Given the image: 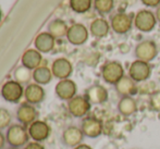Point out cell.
Wrapping results in <instances>:
<instances>
[{
  "label": "cell",
  "mask_w": 160,
  "mask_h": 149,
  "mask_svg": "<svg viewBox=\"0 0 160 149\" xmlns=\"http://www.w3.org/2000/svg\"><path fill=\"white\" fill-rule=\"evenodd\" d=\"M6 139L10 147L21 148L25 147L30 143L28 142L30 141V135H28V131L26 126L22 125L20 123L11 124L7 128Z\"/></svg>",
  "instance_id": "1"
},
{
  "label": "cell",
  "mask_w": 160,
  "mask_h": 149,
  "mask_svg": "<svg viewBox=\"0 0 160 149\" xmlns=\"http://www.w3.org/2000/svg\"><path fill=\"white\" fill-rule=\"evenodd\" d=\"M124 76V67L119 61H108L101 67V77L107 84L116 85Z\"/></svg>",
  "instance_id": "2"
},
{
  "label": "cell",
  "mask_w": 160,
  "mask_h": 149,
  "mask_svg": "<svg viewBox=\"0 0 160 149\" xmlns=\"http://www.w3.org/2000/svg\"><path fill=\"white\" fill-rule=\"evenodd\" d=\"M157 55H158V47L154 40H142L135 46L134 56L136 60L145 61V62L149 63L157 57Z\"/></svg>",
  "instance_id": "3"
},
{
  "label": "cell",
  "mask_w": 160,
  "mask_h": 149,
  "mask_svg": "<svg viewBox=\"0 0 160 149\" xmlns=\"http://www.w3.org/2000/svg\"><path fill=\"white\" fill-rule=\"evenodd\" d=\"M92 109V103L85 96L76 95L74 98L68 101V111L72 117L84 119Z\"/></svg>",
  "instance_id": "4"
},
{
  "label": "cell",
  "mask_w": 160,
  "mask_h": 149,
  "mask_svg": "<svg viewBox=\"0 0 160 149\" xmlns=\"http://www.w3.org/2000/svg\"><path fill=\"white\" fill-rule=\"evenodd\" d=\"M0 94H1L2 98L8 102L18 103L24 95L23 85H21L14 80L8 81L2 85Z\"/></svg>",
  "instance_id": "5"
},
{
  "label": "cell",
  "mask_w": 160,
  "mask_h": 149,
  "mask_svg": "<svg viewBox=\"0 0 160 149\" xmlns=\"http://www.w3.org/2000/svg\"><path fill=\"white\" fill-rule=\"evenodd\" d=\"M150 75H152V67L145 61L135 60L131 63L128 67V76L136 83L147 81Z\"/></svg>",
  "instance_id": "6"
},
{
  "label": "cell",
  "mask_w": 160,
  "mask_h": 149,
  "mask_svg": "<svg viewBox=\"0 0 160 149\" xmlns=\"http://www.w3.org/2000/svg\"><path fill=\"white\" fill-rule=\"evenodd\" d=\"M157 24V19L155 13L149 10H139L135 14L134 17V26L138 31L148 33L155 28Z\"/></svg>",
  "instance_id": "7"
},
{
  "label": "cell",
  "mask_w": 160,
  "mask_h": 149,
  "mask_svg": "<svg viewBox=\"0 0 160 149\" xmlns=\"http://www.w3.org/2000/svg\"><path fill=\"white\" fill-rule=\"evenodd\" d=\"M133 23H134V20L130 14L124 12H119L116 13L113 17H111L110 27L114 33L119 34V35H124L131 31Z\"/></svg>",
  "instance_id": "8"
},
{
  "label": "cell",
  "mask_w": 160,
  "mask_h": 149,
  "mask_svg": "<svg viewBox=\"0 0 160 149\" xmlns=\"http://www.w3.org/2000/svg\"><path fill=\"white\" fill-rule=\"evenodd\" d=\"M81 130L85 137L97 138L102 134L103 124L99 119L94 117H85L81 122Z\"/></svg>",
  "instance_id": "9"
},
{
  "label": "cell",
  "mask_w": 160,
  "mask_h": 149,
  "mask_svg": "<svg viewBox=\"0 0 160 149\" xmlns=\"http://www.w3.org/2000/svg\"><path fill=\"white\" fill-rule=\"evenodd\" d=\"M28 131L30 138H32L33 142H37V143H42V142L47 141L51 133L49 124L45 121H40V120H36L35 122H33L28 127Z\"/></svg>",
  "instance_id": "10"
},
{
  "label": "cell",
  "mask_w": 160,
  "mask_h": 149,
  "mask_svg": "<svg viewBox=\"0 0 160 149\" xmlns=\"http://www.w3.org/2000/svg\"><path fill=\"white\" fill-rule=\"evenodd\" d=\"M15 117L20 124L24 126H30L38 118V112L33 105L28 102H23L18 107Z\"/></svg>",
  "instance_id": "11"
},
{
  "label": "cell",
  "mask_w": 160,
  "mask_h": 149,
  "mask_svg": "<svg viewBox=\"0 0 160 149\" xmlns=\"http://www.w3.org/2000/svg\"><path fill=\"white\" fill-rule=\"evenodd\" d=\"M88 30L86 26L83 25L81 23L72 24L68 30L67 34V39L70 44L74 45V46H81L84 45L88 39Z\"/></svg>",
  "instance_id": "12"
},
{
  "label": "cell",
  "mask_w": 160,
  "mask_h": 149,
  "mask_svg": "<svg viewBox=\"0 0 160 149\" xmlns=\"http://www.w3.org/2000/svg\"><path fill=\"white\" fill-rule=\"evenodd\" d=\"M84 134H83L81 127L75 125H70L64 128L62 132V143L69 148H75L76 146L83 144L84 141Z\"/></svg>",
  "instance_id": "13"
},
{
  "label": "cell",
  "mask_w": 160,
  "mask_h": 149,
  "mask_svg": "<svg viewBox=\"0 0 160 149\" xmlns=\"http://www.w3.org/2000/svg\"><path fill=\"white\" fill-rule=\"evenodd\" d=\"M76 92H78V86L75 82L70 78L59 81L55 87V92L58 98L65 101H69L74 98L76 96Z\"/></svg>",
  "instance_id": "14"
},
{
  "label": "cell",
  "mask_w": 160,
  "mask_h": 149,
  "mask_svg": "<svg viewBox=\"0 0 160 149\" xmlns=\"http://www.w3.org/2000/svg\"><path fill=\"white\" fill-rule=\"evenodd\" d=\"M85 97L92 105H101L108 100V90L100 84H94L85 90Z\"/></svg>",
  "instance_id": "15"
},
{
  "label": "cell",
  "mask_w": 160,
  "mask_h": 149,
  "mask_svg": "<svg viewBox=\"0 0 160 149\" xmlns=\"http://www.w3.org/2000/svg\"><path fill=\"white\" fill-rule=\"evenodd\" d=\"M51 72L55 77L61 80H67L71 76L73 72V67L67 58H58L51 64Z\"/></svg>",
  "instance_id": "16"
},
{
  "label": "cell",
  "mask_w": 160,
  "mask_h": 149,
  "mask_svg": "<svg viewBox=\"0 0 160 149\" xmlns=\"http://www.w3.org/2000/svg\"><path fill=\"white\" fill-rule=\"evenodd\" d=\"M45 96H46L45 89L42 88V85H38L36 83L28 84L26 88L24 89V98H25L26 102L33 106L42 102L45 99Z\"/></svg>",
  "instance_id": "17"
},
{
  "label": "cell",
  "mask_w": 160,
  "mask_h": 149,
  "mask_svg": "<svg viewBox=\"0 0 160 149\" xmlns=\"http://www.w3.org/2000/svg\"><path fill=\"white\" fill-rule=\"evenodd\" d=\"M55 39L56 38L48 32H44L36 36L35 42V49H37L40 53H48L55 47Z\"/></svg>",
  "instance_id": "18"
},
{
  "label": "cell",
  "mask_w": 160,
  "mask_h": 149,
  "mask_svg": "<svg viewBox=\"0 0 160 149\" xmlns=\"http://www.w3.org/2000/svg\"><path fill=\"white\" fill-rule=\"evenodd\" d=\"M116 92H118V95L120 97H127V96H132L136 94L137 92V86L136 82L132 80L128 75H124L116 85H114Z\"/></svg>",
  "instance_id": "19"
},
{
  "label": "cell",
  "mask_w": 160,
  "mask_h": 149,
  "mask_svg": "<svg viewBox=\"0 0 160 149\" xmlns=\"http://www.w3.org/2000/svg\"><path fill=\"white\" fill-rule=\"evenodd\" d=\"M118 112L124 118H128V117L134 116L137 112V102L132 96L127 97H121L120 100L117 106Z\"/></svg>",
  "instance_id": "20"
},
{
  "label": "cell",
  "mask_w": 160,
  "mask_h": 149,
  "mask_svg": "<svg viewBox=\"0 0 160 149\" xmlns=\"http://www.w3.org/2000/svg\"><path fill=\"white\" fill-rule=\"evenodd\" d=\"M42 56L37 49H28L22 56V65L30 70H36L40 67Z\"/></svg>",
  "instance_id": "21"
},
{
  "label": "cell",
  "mask_w": 160,
  "mask_h": 149,
  "mask_svg": "<svg viewBox=\"0 0 160 149\" xmlns=\"http://www.w3.org/2000/svg\"><path fill=\"white\" fill-rule=\"evenodd\" d=\"M110 31V24L107 22V20L105 19H95L91 23L89 26V33L92 34V36L96 38H102L109 34Z\"/></svg>",
  "instance_id": "22"
},
{
  "label": "cell",
  "mask_w": 160,
  "mask_h": 149,
  "mask_svg": "<svg viewBox=\"0 0 160 149\" xmlns=\"http://www.w3.org/2000/svg\"><path fill=\"white\" fill-rule=\"evenodd\" d=\"M52 72L47 67H39L33 71V80L38 85H47L52 80Z\"/></svg>",
  "instance_id": "23"
},
{
  "label": "cell",
  "mask_w": 160,
  "mask_h": 149,
  "mask_svg": "<svg viewBox=\"0 0 160 149\" xmlns=\"http://www.w3.org/2000/svg\"><path fill=\"white\" fill-rule=\"evenodd\" d=\"M67 23L61 19H55L48 24V33H50L55 38H61L68 34Z\"/></svg>",
  "instance_id": "24"
},
{
  "label": "cell",
  "mask_w": 160,
  "mask_h": 149,
  "mask_svg": "<svg viewBox=\"0 0 160 149\" xmlns=\"http://www.w3.org/2000/svg\"><path fill=\"white\" fill-rule=\"evenodd\" d=\"M13 76H14V81H17L18 83H20L21 85L23 84H30L31 80L33 78V72L32 70L28 69L24 65H21V67H18L17 69L14 70V73H13Z\"/></svg>",
  "instance_id": "25"
},
{
  "label": "cell",
  "mask_w": 160,
  "mask_h": 149,
  "mask_svg": "<svg viewBox=\"0 0 160 149\" xmlns=\"http://www.w3.org/2000/svg\"><path fill=\"white\" fill-rule=\"evenodd\" d=\"M114 0H94V8L99 14H108L112 11Z\"/></svg>",
  "instance_id": "26"
},
{
  "label": "cell",
  "mask_w": 160,
  "mask_h": 149,
  "mask_svg": "<svg viewBox=\"0 0 160 149\" xmlns=\"http://www.w3.org/2000/svg\"><path fill=\"white\" fill-rule=\"evenodd\" d=\"M70 8L76 13H85L92 8V0H70Z\"/></svg>",
  "instance_id": "27"
},
{
  "label": "cell",
  "mask_w": 160,
  "mask_h": 149,
  "mask_svg": "<svg viewBox=\"0 0 160 149\" xmlns=\"http://www.w3.org/2000/svg\"><path fill=\"white\" fill-rule=\"evenodd\" d=\"M12 117L6 108H0V131L8 128L11 125Z\"/></svg>",
  "instance_id": "28"
},
{
  "label": "cell",
  "mask_w": 160,
  "mask_h": 149,
  "mask_svg": "<svg viewBox=\"0 0 160 149\" xmlns=\"http://www.w3.org/2000/svg\"><path fill=\"white\" fill-rule=\"evenodd\" d=\"M149 106L154 111L160 112V90L152 92L150 96Z\"/></svg>",
  "instance_id": "29"
},
{
  "label": "cell",
  "mask_w": 160,
  "mask_h": 149,
  "mask_svg": "<svg viewBox=\"0 0 160 149\" xmlns=\"http://www.w3.org/2000/svg\"><path fill=\"white\" fill-rule=\"evenodd\" d=\"M142 3L146 7H150V8H158L160 6V0H141Z\"/></svg>",
  "instance_id": "30"
},
{
  "label": "cell",
  "mask_w": 160,
  "mask_h": 149,
  "mask_svg": "<svg viewBox=\"0 0 160 149\" xmlns=\"http://www.w3.org/2000/svg\"><path fill=\"white\" fill-rule=\"evenodd\" d=\"M24 149H45V147L42 143H37V142H30V143L24 147Z\"/></svg>",
  "instance_id": "31"
},
{
  "label": "cell",
  "mask_w": 160,
  "mask_h": 149,
  "mask_svg": "<svg viewBox=\"0 0 160 149\" xmlns=\"http://www.w3.org/2000/svg\"><path fill=\"white\" fill-rule=\"evenodd\" d=\"M7 139H6V135L0 131V149H4V146H6Z\"/></svg>",
  "instance_id": "32"
},
{
  "label": "cell",
  "mask_w": 160,
  "mask_h": 149,
  "mask_svg": "<svg viewBox=\"0 0 160 149\" xmlns=\"http://www.w3.org/2000/svg\"><path fill=\"white\" fill-rule=\"evenodd\" d=\"M73 149H93V147L92 146H89V145H87V144H81V145H78V146H76L75 148H73Z\"/></svg>",
  "instance_id": "33"
},
{
  "label": "cell",
  "mask_w": 160,
  "mask_h": 149,
  "mask_svg": "<svg viewBox=\"0 0 160 149\" xmlns=\"http://www.w3.org/2000/svg\"><path fill=\"white\" fill-rule=\"evenodd\" d=\"M155 15H156V19H157V21L160 23V6L157 8V10H156V13H155Z\"/></svg>",
  "instance_id": "34"
},
{
  "label": "cell",
  "mask_w": 160,
  "mask_h": 149,
  "mask_svg": "<svg viewBox=\"0 0 160 149\" xmlns=\"http://www.w3.org/2000/svg\"><path fill=\"white\" fill-rule=\"evenodd\" d=\"M1 19H2V11H1V9H0V21H1Z\"/></svg>",
  "instance_id": "35"
},
{
  "label": "cell",
  "mask_w": 160,
  "mask_h": 149,
  "mask_svg": "<svg viewBox=\"0 0 160 149\" xmlns=\"http://www.w3.org/2000/svg\"><path fill=\"white\" fill-rule=\"evenodd\" d=\"M6 149H20V148H15V147H10V146H9L8 148H6Z\"/></svg>",
  "instance_id": "36"
}]
</instances>
